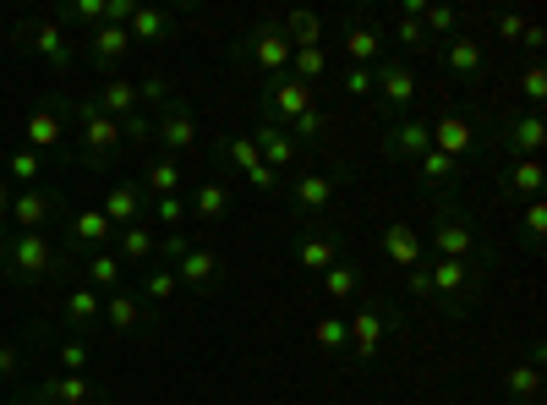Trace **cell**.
Listing matches in <instances>:
<instances>
[{
    "label": "cell",
    "instance_id": "cell-1",
    "mask_svg": "<svg viewBox=\"0 0 547 405\" xmlns=\"http://www.w3.org/2000/svg\"><path fill=\"white\" fill-rule=\"evenodd\" d=\"M487 269L493 263H460V258H433L422 263V269L405 274V291L416 296V302H438L444 312H465L476 302V291H482Z\"/></svg>",
    "mask_w": 547,
    "mask_h": 405
},
{
    "label": "cell",
    "instance_id": "cell-2",
    "mask_svg": "<svg viewBox=\"0 0 547 405\" xmlns=\"http://www.w3.org/2000/svg\"><path fill=\"white\" fill-rule=\"evenodd\" d=\"M427 247H433V258L493 263V247L482 241V230L471 225V214L455 198H433V208H427Z\"/></svg>",
    "mask_w": 547,
    "mask_h": 405
},
{
    "label": "cell",
    "instance_id": "cell-3",
    "mask_svg": "<svg viewBox=\"0 0 547 405\" xmlns=\"http://www.w3.org/2000/svg\"><path fill=\"white\" fill-rule=\"evenodd\" d=\"M0 263H6V274L11 280H50V274H61L66 269V258H61V247H55L44 230H11V236H0Z\"/></svg>",
    "mask_w": 547,
    "mask_h": 405
},
{
    "label": "cell",
    "instance_id": "cell-4",
    "mask_svg": "<svg viewBox=\"0 0 547 405\" xmlns=\"http://www.w3.org/2000/svg\"><path fill=\"white\" fill-rule=\"evenodd\" d=\"M400 329V312L389 302H362L345 318V356H351L356 367H372L383 356V340Z\"/></svg>",
    "mask_w": 547,
    "mask_h": 405
},
{
    "label": "cell",
    "instance_id": "cell-5",
    "mask_svg": "<svg viewBox=\"0 0 547 405\" xmlns=\"http://www.w3.org/2000/svg\"><path fill=\"white\" fill-rule=\"evenodd\" d=\"M422 72H416L405 55H383L378 66H372V94H378V110H383V121L389 115H411V104L422 99Z\"/></svg>",
    "mask_w": 547,
    "mask_h": 405
},
{
    "label": "cell",
    "instance_id": "cell-6",
    "mask_svg": "<svg viewBox=\"0 0 547 405\" xmlns=\"http://www.w3.org/2000/svg\"><path fill=\"white\" fill-rule=\"evenodd\" d=\"M66 115H72L77 143H83V165L104 170L115 159V148H121V121H110L93 99H72V110H66Z\"/></svg>",
    "mask_w": 547,
    "mask_h": 405
},
{
    "label": "cell",
    "instance_id": "cell-7",
    "mask_svg": "<svg viewBox=\"0 0 547 405\" xmlns=\"http://www.w3.org/2000/svg\"><path fill=\"white\" fill-rule=\"evenodd\" d=\"M285 203H290V214L296 219H329V208L340 203V181L334 176H323V170H290L285 176Z\"/></svg>",
    "mask_w": 547,
    "mask_h": 405
},
{
    "label": "cell",
    "instance_id": "cell-8",
    "mask_svg": "<svg viewBox=\"0 0 547 405\" xmlns=\"http://www.w3.org/2000/svg\"><path fill=\"white\" fill-rule=\"evenodd\" d=\"M433 148V121L427 115H389L378 132V154L394 165H416V159Z\"/></svg>",
    "mask_w": 547,
    "mask_h": 405
},
{
    "label": "cell",
    "instance_id": "cell-9",
    "mask_svg": "<svg viewBox=\"0 0 547 405\" xmlns=\"http://www.w3.org/2000/svg\"><path fill=\"white\" fill-rule=\"evenodd\" d=\"M17 39L28 44L33 55H44L55 72H66V66H72V55H77V33L66 28L61 17H33V22H22Z\"/></svg>",
    "mask_w": 547,
    "mask_h": 405
},
{
    "label": "cell",
    "instance_id": "cell-10",
    "mask_svg": "<svg viewBox=\"0 0 547 405\" xmlns=\"http://www.w3.org/2000/svg\"><path fill=\"white\" fill-rule=\"evenodd\" d=\"M214 148H219V159H225V165L236 170V176H247L258 192H279V187H285V181H279L274 170L263 165L258 143H252L247 132H219V137H214Z\"/></svg>",
    "mask_w": 547,
    "mask_h": 405
},
{
    "label": "cell",
    "instance_id": "cell-11",
    "mask_svg": "<svg viewBox=\"0 0 547 405\" xmlns=\"http://www.w3.org/2000/svg\"><path fill=\"white\" fill-rule=\"evenodd\" d=\"M378 252H383V263H389V269H400V274L422 269V263H427L422 225H416V219H389V225L378 230Z\"/></svg>",
    "mask_w": 547,
    "mask_h": 405
},
{
    "label": "cell",
    "instance_id": "cell-12",
    "mask_svg": "<svg viewBox=\"0 0 547 405\" xmlns=\"http://www.w3.org/2000/svg\"><path fill=\"white\" fill-rule=\"evenodd\" d=\"M493 143L504 148L509 159H537V154H542V143H547V121H542V110H509L504 121H498Z\"/></svg>",
    "mask_w": 547,
    "mask_h": 405
},
{
    "label": "cell",
    "instance_id": "cell-13",
    "mask_svg": "<svg viewBox=\"0 0 547 405\" xmlns=\"http://www.w3.org/2000/svg\"><path fill=\"white\" fill-rule=\"evenodd\" d=\"M247 137H252V143H258L263 165H269L279 181H285L290 170H301V143H296V137H290V132H285V126H279V121H269V115H258Z\"/></svg>",
    "mask_w": 547,
    "mask_h": 405
},
{
    "label": "cell",
    "instance_id": "cell-14",
    "mask_svg": "<svg viewBox=\"0 0 547 405\" xmlns=\"http://www.w3.org/2000/svg\"><path fill=\"white\" fill-rule=\"evenodd\" d=\"M154 137H159V148H165L170 159H176V154H197V148H203V126H197V115L186 110L181 99L170 104V110L154 115Z\"/></svg>",
    "mask_w": 547,
    "mask_h": 405
},
{
    "label": "cell",
    "instance_id": "cell-15",
    "mask_svg": "<svg viewBox=\"0 0 547 405\" xmlns=\"http://www.w3.org/2000/svg\"><path fill=\"white\" fill-rule=\"evenodd\" d=\"M312 104H318V88L296 83L290 72H285V77H269V83H263V115H269V121H279V126H290L301 110H312Z\"/></svg>",
    "mask_w": 547,
    "mask_h": 405
},
{
    "label": "cell",
    "instance_id": "cell-16",
    "mask_svg": "<svg viewBox=\"0 0 547 405\" xmlns=\"http://www.w3.org/2000/svg\"><path fill=\"white\" fill-rule=\"evenodd\" d=\"M247 61L258 66L263 77H285L290 72V39L279 33V17L274 22H258L247 33Z\"/></svg>",
    "mask_w": 547,
    "mask_h": 405
},
{
    "label": "cell",
    "instance_id": "cell-17",
    "mask_svg": "<svg viewBox=\"0 0 547 405\" xmlns=\"http://www.w3.org/2000/svg\"><path fill=\"white\" fill-rule=\"evenodd\" d=\"M433 148L460 165L465 154H476V148H482V126H476L471 115H460V110H444V115H433Z\"/></svg>",
    "mask_w": 547,
    "mask_h": 405
},
{
    "label": "cell",
    "instance_id": "cell-18",
    "mask_svg": "<svg viewBox=\"0 0 547 405\" xmlns=\"http://www.w3.org/2000/svg\"><path fill=\"white\" fill-rule=\"evenodd\" d=\"M433 61H438V66H449L455 77H471V83H476V77L487 72V44L476 39L471 28H465V33H455V39L433 44Z\"/></svg>",
    "mask_w": 547,
    "mask_h": 405
},
{
    "label": "cell",
    "instance_id": "cell-19",
    "mask_svg": "<svg viewBox=\"0 0 547 405\" xmlns=\"http://www.w3.org/2000/svg\"><path fill=\"white\" fill-rule=\"evenodd\" d=\"M383 28L378 22H367V17H351L340 28V50H345V66H378L383 61Z\"/></svg>",
    "mask_w": 547,
    "mask_h": 405
},
{
    "label": "cell",
    "instance_id": "cell-20",
    "mask_svg": "<svg viewBox=\"0 0 547 405\" xmlns=\"http://www.w3.org/2000/svg\"><path fill=\"white\" fill-rule=\"evenodd\" d=\"M290 258H296V269H307V274H329L334 263L345 258V247H340V236H329V230H301L296 247H290Z\"/></svg>",
    "mask_w": 547,
    "mask_h": 405
},
{
    "label": "cell",
    "instance_id": "cell-21",
    "mask_svg": "<svg viewBox=\"0 0 547 405\" xmlns=\"http://www.w3.org/2000/svg\"><path fill=\"white\" fill-rule=\"evenodd\" d=\"M504 389H509V400H515V405H537L542 400V340H531L526 356H520V362H509Z\"/></svg>",
    "mask_w": 547,
    "mask_h": 405
},
{
    "label": "cell",
    "instance_id": "cell-22",
    "mask_svg": "<svg viewBox=\"0 0 547 405\" xmlns=\"http://www.w3.org/2000/svg\"><path fill=\"white\" fill-rule=\"evenodd\" d=\"M498 198L515 203V208L542 198V159H509V165L498 170Z\"/></svg>",
    "mask_w": 547,
    "mask_h": 405
},
{
    "label": "cell",
    "instance_id": "cell-23",
    "mask_svg": "<svg viewBox=\"0 0 547 405\" xmlns=\"http://www.w3.org/2000/svg\"><path fill=\"white\" fill-rule=\"evenodd\" d=\"M176 280H181V291H214L219 280H225V258H219L214 247H192L186 258L176 263Z\"/></svg>",
    "mask_w": 547,
    "mask_h": 405
},
{
    "label": "cell",
    "instance_id": "cell-24",
    "mask_svg": "<svg viewBox=\"0 0 547 405\" xmlns=\"http://www.w3.org/2000/svg\"><path fill=\"white\" fill-rule=\"evenodd\" d=\"M33 400H39V405H93V400H99V389H93L83 373H55V378H39Z\"/></svg>",
    "mask_w": 547,
    "mask_h": 405
},
{
    "label": "cell",
    "instance_id": "cell-25",
    "mask_svg": "<svg viewBox=\"0 0 547 405\" xmlns=\"http://www.w3.org/2000/svg\"><path fill=\"white\" fill-rule=\"evenodd\" d=\"M192 214L208 219V225H225V219L236 214V192H230V181H219V176H203V181H197Z\"/></svg>",
    "mask_w": 547,
    "mask_h": 405
},
{
    "label": "cell",
    "instance_id": "cell-26",
    "mask_svg": "<svg viewBox=\"0 0 547 405\" xmlns=\"http://www.w3.org/2000/svg\"><path fill=\"white\" fill-rule=\"evenodd\" d=\"M99 214L110 219L115 230H126V225H143V219H148V203H143V192H137V187H126V181H115V187L104 192Z\"/></svg>",
    "mask_w": 547,
    "mask_h": 405
},
{
    "label": "cell",
    "instance_id": "cell-27",
    "mask_svg": "<svg viewBox=\"0 0 547 405\" xmlns=\"http://www.w3.org/2000/svg\"><path fill=\"white\" fill-rule=\"evenodd\" d=\"M55 208H61V203H55L50 198V192H39V187H28V192H11V225H17V230H28V236H33V230H44V225H50V214H55Z\"/></svg>",
    "mask_w": 547,
    "mask_h": 405
},
{
    "label": "cell",
    "instance_id": "cell-28",
    "mask_svg": "<svg viewBox=\"0 0 547 405\" xmlns=\"http://www.w3.org/2000/svg\"><path fill=\"white\" fill-rule=\"evenodd\" d=\"M318 280H323V296H329V302L351 307V302H362V285H367V274H362V263L340 258L329 274H318Z\"/></svg>",
    "mask_w": 547,
    "mask_h": 405
},
{
    "label": "cell",
    "instance_id": "cell-29",
    "mask_svg": "<svg viewBox=\"0 0 547 405\" xmlns=\"http://www.w3.org/2000/svg\"><path fill=\"white\" fill-rule=\"evenodd\" d=\"M455 176H460V165H455L449 154H438V148H427V154L416 159V187H422V192H433V198H449Z\"/></svg>",
    "mask_w": 547,
    "mask_h": 405
},
{
    "label": "cell",
    "instance_id": "cell-30",
    "mask_svg": "<svg viewBox=\"0 0 547 405\" xmlns=\"http://www.w3.org/2000/svg\"><path fill=\"white\" fill-rule=\"evenodd\" d=\"M104 318H110L115 334H132V329H143V323L154 318V307H148L143 296H132V291H110V302H104Z\"/></svg>",
    "mask_w": 547,
    "mask_h": 405
},
{
    "label": "cell",
    "instance_id": "cell-31",
    "mask_svg": "<svg viewBox=\"0 0 547 405\" xmlns=\"http://www.w3.org/2000/svg\"><path fill=\"white\" fill-rule=\"evenodd\" d=\"M170 28H176V17H170L165 6H137L132 22H126L132 44H159V39H170Z\"/></svg>",
    "mask_w": 547,
    "mask_h": 405
},
{
    "label": "cell",
    "instance_id": "cell-32",
    "mask_svg": "<svg viewBox=\"0 0 547 405\" xmlns=\"http://www.w3.org/2000/svg\"><path fill=\"white\" fill-rule=\"evenodd\" d=\"M126 50H132V33H126V28H110V22H99V28L88 33V55H93L99 66L126 61Z\"/></svg>",
    "mask_w": 547,
    "mask_h": 405
},
{
    "label": "cell",
    "instance_id": "cell-33",
    "mask_svg": "<svg viewBox=\"0 0 547 405\" xmlns=\"http://www.w3.org/2000/svg\"><path fill=\"white\" fill-rule=\"evenodd\" d=\"M137 296H143V302L154 307V312L176 307V296H181V280H176V269H159V263H154V269L143 274V291H137Z\"/></svg>",
    "mask_w": 547,
    "mask_h": 405
},
{
    "label": "cell",
    "instance_id": "cell-34",
    "mask_svg": "<svg viewBox=\"0 0 547 405\" xmlns=\"http://www.w3.org/2000/svg\"><path fill=\"white\" fill-rule=\"evenodd\" d=\"M279 33L290 39V50H307V44H323V17L318 11H285Z\"/></svg>",
    "mask_w": 547,
    "mask_h": 405
},
{
    "label": "cell",
    "instance_id": "cell-35",
    "mask_svg": "<svg viewBox=\"0 0 547 405\" xmlns=\"http://www.w3.org/2000/svg\"><path fill=\"white\" fill-rule=\"evenodd\" d=\"M93 104H99L110 121H126V115H137V83H126V77H115V83H104L99 94H93Z\"/></svg>",
    "mask_w": 547,
    "mask_h": 405
},
{
    "label": "cell",
    "instance_id": "cell-36",
    "mask_svg": "<svg viewBox=\"0 0 547 405\" xmlns=\"http://www.w3.org/2000/svg\"><path fill=\"white\" fill-rule=\"evenodd\" d=\"M389 44H400V55L411 61V55H433V39H427V28H422V17H394V28L383 33Z\"/></svg>",
    "mask_w": 547,
    "mask_h": 405
},
{
    "label": "cell",
    "instance_id": "cell-37",
    "mask_svg": "<svg viewBox=\"0 0 547 405\" xmlns=\"http://www.w3.org/2000/svg\"><path fill=\"white\" fill-rule=\"evenodd\" d=\"M290 77L307 88H318L323 77H329V50L323 44H307V50H290Z\"/></svg>",
    "mask_w": 547,
    "mask_h": 405
},
{
    "label": "cell",
    "instance_id": "cell-38",
    "mask_svg": "<svg viewBox=\"0 0 547 405\" xmlns=\"http://www.w3.org/2000/svg\"><path fill=\"white\" fill-rule=\"evenodd\" d=\"M422 28H427V39H433V44H444V39H455V33L471 28V17L455 11V6H427L422 11Z\"/></svg>",
    "mask_w": 547,
    "mask_h": 405
},
{
    "label": "cell",
    "instance_id": "cell-39",
    "mask_svg": "<svg viewBox=\"0 0 547 405\" xmlns=\"http://www.w3.org/2000/svg\"><path fill=\"white\" fill-rule=\"evenodd\" d=\"M154 252H159V236H154V225H148V219H143V225H126L121 230V252H115L121 263H148Z\"/></svg>",
    "mask_w": 547,
    "mask_h": 405
},
{
    "label": "cell",
    "instance_id": "cell-40",
    "mask_svg": "<svg viewBox=\"0 0 547 405\" xmlns=\"http://www.w3.org/2000/svg\"><path fill=\"white\" fill-rule=\"evenodd\" d=\"M110 236H115V225L99 214V208H83V214L72 219V241H77V247H104Z\"/></svg>",
    "mask_w": 547,
    "mask_h": 405
},
{
    "label": "cell",
    "instance_id": "cell-41",
    "mask_svg": "<svg viewBox=\"0 0 547 405\" xmlns=\"http://www.w3.org/2000/svg\"><path fill=\"white\" fill-rule=\"evenodd\" d=\"M290 137H296L301 148H312V143H323V137H329V110H323V104H312V110H301L296 121L285 126Z\"/></svg>",
    "mask_w": 547,
    "mask_h": 405
},
{
    "label": "cell",
    "instance_id": "cell-42",
    "mask_svg": "<svg viewBox=\"0 0 547 405\" xmlns=\"http://www.w3.org/2000/svg\"><path fill=\"white\" fill-rule=\"evenodd\" d=\"M28 148H33V154L61 148V115H55V110H33L28 115Z\"/></svg>",
    "mask_w": 547,
    "mask_h": 405
},
{
    "label": "cell",
    "instance_id": "cell-43",
    "mask_svg": "<svg viewBox=\"0 0 547 405\" xmlns=\"http://www.w3.org/2000/svg\"><path fill=\"white\" fill-rule=\"evenodd\" d=\"M515 88H520V99H526L531 110H542V104H547V66H542V55H526Z\"/></svg>",
    "mask_w": 547,
    "mask_h": 405
},
{
    "label": "cell",
    "instance_id": "cell-44",
    "mask_svg": "<svg viewBox=\"0 0 547 405\" xmlns=\"http://www.w3.org/2000/svg\"><path fill=\"white\" fill-rule=\"evenodd\" d=\"M66 323H77V329H88L93 318H104V302H99V291H93V285H77L72 296H66Z\"/></svg>",
    "mask_w": 547,
    "mask_h": 405
},
{
    "label": "cell",
    "instance_id": "cell-45",
    "mask_svg": "<svg viewBox=\"0 0 547 405\" xmlns=\"http://www.w3.org/2000/svg\"><path fill=\"white\" fill-rule=\"evenodd\" d=\"M121 269H126V263L115 258V252H93V258L83 263L88 285H99V291H121Z\"/></svg>",
    "mask_w": 547,
    "mask_h": 405
},
{
    "label": "cell",
    "instance_id": "cell-46",
    "mask_svg": "<svg viewBox=\"0 0 547 405\" xmlns=\"http://www.w3.org/2000/svg\"><path fill=\"white\" fill-rule=\"evenodd\" d=\"M312 345H318L323 356H345V318L340 312H323V318L312 323Z\"/></svg>",
    "mask_w": 547,
    "mask_h": 405
},
{
    "label": "cell",
    "instance_id": "cell-47",
    "mask_svg": "<svg viewBox=\"0 0 547 405\" xmlns=\"http://www.w3.org/2000/svg\"><path fill=\"white\" fill-rule=\"evenodd\" d=\"M137 104H148V110H170V104H176V83H170L165 72H148L143 83H137Z\"/></svg>",
    "mask_w": 547,
    "mask_h": 405
},
{
    "label": "cell",
    "instance_id": "cell-48",
    "mask_svg": "<svg viewBox=\"0 0 547 405\" xmlns=\"http://www.w3.org/2000/svg\"><path fill=\"white\" fill-rule=\"evenodd\" d=\"M181 165H176V159H154V165H148V192H154V198H176V187H181Z\"/></svg>",
    "mask_w": 547,
    "mask_h": 405
},
{
    "label": "cell",
    "instance_id": "cell-49",
    "mask_svg": "<svg viewBox=\"0 0 547 405\" xmlns=\"http://www.w3.org/2000/svg\"><path fill=\"white\" fill-rule=\"evenodd\" d=\"M487 22H493L498 44H515V50H520V39H526V28H531L526 11H487Z\"/></svg>",
    "mask_w": 547,
    "mask_h": 405
},
{
    "label": "cell",
    "instance_id": "cell-50",
    "mask_svg": "<svg viewBox=\"0 0 547 405\" xmlns=\"http://www.w3.org/2000/svg\"><path fill=\"white\" fill-rule=\"evenodd\" d=\"M520 230H526V247L542 252V236H547V203L542 198L520 203Z\"/></svg>",
    "mask_w": 547,
    "mask_h": 405
},
{
    "label": "cell",
    "instance_id": "cell-51",
    "mask_svg": "<svg viewBox=\"0 0 547 405\" xmlns=\"http://www.w3.org/2000/svg\"><path fill=\"white\" fill-rule=\"evenodd\" d=\"M55 17H61L66 28H99V22H104V0H77V6H61Z\"/></svg>",
    "mask_w": 547,
    "mask_h": 405
},
{
    "label": "cell",
    "instance_id": "cell-52",
    "mask_svg": "<svg viewBox=\"0 0 547 405\" xmlns=\"http://www.w3.org/2000/svg\"><path fill=\"white\" fill-rule=\"evenodd\" d=\"M55 362H61V373H83L93 362V345L88 340H61L55 345Z\"/></svg>",
    "mask_w": 547,
    "mask_h": 405
},
{
    "label": "cell",
    "instance_id": "cell-53",
    "mask_svg": "<svg viewBox=\"0 0 547 405\" xmlns=\"http://www.w3.org/2000/svg\"><path fill=\"white\" fill-rule=\"evenodd\" d=\"M6 176H17V181H39V176H44V154H33V148H17V154L6 159Z\"/></svg>",
    "mask_w": 547,
    "mask_h": 405
},
{
    "label": "cell",
    "instance_id": "cell-54",
    "mask_svg": "<svg viewBox=\"0 0 547 405\" xmlns=\"http://www.w3.org/2000/svg\"><path fill=\"white\" fill-rule=\"evenodd\" d=\"M148 219H159L165 230H181L186 225V198H181V192H176V198H154V214H148Z\"/></svg>",
    "mask_w": 547,
    "mask_h": 405
},
{
    "label": "cell",
    "instance_id": "cell-55",
    "mask_svg": "<svg viewBox=\"0 0 547 405\" xmlns=\"http://www.w3.org/2000/svg\"><path fill=\"white\" fill-rule=\"evenodd\" d=\"M186 252H192V241H186L181 230H165V236H159V252H154V258L165 263V269H176V263L186 258Z\"/></svg>",
    "mask_w": 547,
    "mask_h": 405
},
{
    "label": "cell",
    "instance_id": "cell-56",
    "mask_svg": "<svg viewBox=\"0 0 547 405\" xmlns=\"http://www.w3.org/2000/svg\"><path fill=\"white\" fill-rule=\"evenodd\" d=\"M340 88H345L351 99H367V94H372V66H345V72H340Z\"/></svg>",
    "mask_w": 547,
    "mask_h": 405
},
{
    "label": "cell",
    "instance_id": "cell-57",
    "mask_svg": "<svg viewBox=\"0 0 547 405\" xmlns=\"http://www.w3.org/2000/svg\"><path fill=\"white\" fill-rule=\"evenodd\" d=\"M121 137H132V143H148V137H154V115H143V110L126 115V121H121Z\"/></svg>",
    "mask_w": 547,
    "mask_h": 405
},
{
    "label": "cell",
    "instance_id": "cell-58",
    "mask_svg": "<svg viewBox=\"0 0 547 405\" xmlns=\"http://www.w3.org/2000/svg\"><path fill=\"white\" fill-rule=\"evenodd\" d=\"M17 373H22V351H17V345H0V384L17 378Z\"/></svg>",
    "mask_w": 547,
    "mask_h": 405
},
{
    "label": "cell",
    "instance_id": "cell-59",
    "mask_svg": "<svg viewBox=\"0 0 547 405\" xmlns=\"http://www.w3.org/2000/svg\"><path fill=\"white\" fill-rule=\"evenodd\" d=\"M542 44H547V28H542V22H531L526 39H520V50H526V55H542Z\"/></svg>",
    "mask_w": 547,
    "mask_h": 405
},
{
    "label": "cell",
    "instance_id": "cell-60",
    "mask_svg": "<svg viewBox=\"0 0 547 405\" xmlns=\"http://www.w3.org/2000/svg\"><path fill=\"white\" fill-rule=\"evenodd\" d=\"M6 214H11V187L0 181V219H6Z\"/></svg>",
    "mask_w": 547,
    "mask_h": 405
},
{
    "label": "cell",
    "instance_id": "cell-61",
    "mask_svg": "<svg viewBox=\"0 0 547 405\" xmlns=\"http://www.w3.org/2000/svg\"><path fill=\"white\" fill-rule=\"evenodd\" d=\"M11 405H39V400H11Z\"/></svg>",
    "mask_w": 547,
    "mask_h": 405
}]
</instances>
